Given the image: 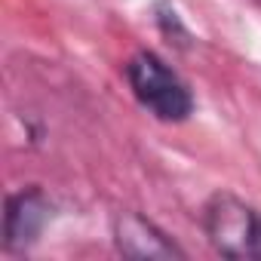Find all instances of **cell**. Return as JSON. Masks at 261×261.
Segmentation results:
<instances>
[{"label":"cell","instance_id":"obj_1","mask_svg":"<svg viewBox=\"0 0 261 261\" xmlns=\"http://www.w3.org/2000/svg\"><path fill=\"white\" fill-rule=\"evenodd\" d=\"M123 74H126V83L133 89L136 101L157 120L163 123H185L197 101H194V92L191 86L151 49H139L126 59L123 65Z\"/></svg>","mask_w":261,"mask_h":261},{"label":"cell","instance_id":"obj_2","mask_svg":"<svg viewBox=\"0 0 261 261\" xmlns=\"http://www.w3.org/2000/svg\"><path fill=\"white\" fill-rule=\"evenodd\" d=\"M206 243L230 261H261V209L218 191L200 209Z\"/></svg>","mask_w":261,"mask_h":261},{"label":"cell","instance_id":"obj_3","mask_svg":"<svg viewBox=\"0 0 261 261\" xmlns=\"http://www.w3.org/2000/svg\"><path fill=\"white\" fill-rule=\"evenodd\" d=\"M56 218V203L40 185H28L7 197L4 212V249L7 252H28Z\"/></svg>","mask_w":261,"mask_h":261},{"label":"cell","instance_id":"obj_4","mask_svg":"<svg viewBox=\"0 0 261 261\" xmlns=\"http://www.w3.org/2000/svg\"><path fill=\"white\" fill-rule=\"evenodd\" d=\"M111 237L114 249L123 258H139V261H172V258H188V252L148 215L123 209L111 221Z\"/></svg>","mask_w":261,"mask_h":261},{"label":"cell","instance_id":"obj_5","mask_svg":"<svg viewBox=\"0 0 261 261\" xmlns=\"http://www.w3.org/2000/svg\"><path fill=\"white\" fill-rule=\"evenodd\" d=\"M154 22H157V28H160V34L175 46V49H191L194 46V34L188 31V25L181 22V16H178V10L169 4V0H157L154 4Z\"/></svg>","mask_w":261,"mask_h":261}]
</instances>
